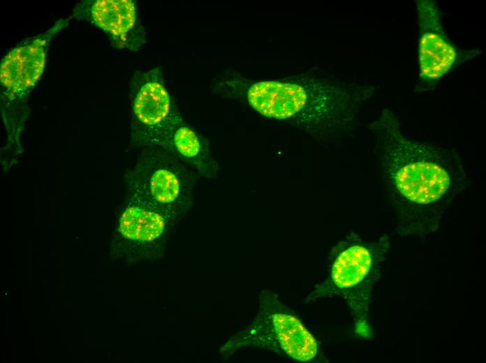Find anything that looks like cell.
I'll use <instances>...</instances> for the list:
<instances>
[{"mask_svg": "<svg viewBox=\"0 0 486 363\" xmlns=\"http://www.w3.org/2000/svg\"><path fill=\"white\" fill-rule=\"evenodd\" d=\"M369 129L376 140L386 195L396 213L397 232L423 236L435 231L447 209L469 186L461 154L454 148L408 138L390 108Z\"/></svg>", "mask_w": 486, "mask_h": 363, "instance_id": "cell-1", "label": "cell"}, {"mask_svg": "<svg viewBox=\"0 0 486 363\" xmlns=\"http://www.w3.org/2000/svg\"><path fill=\"white\" fill-rule=\"evenodd\" d=\"M225 85L260 114L327 136L351 131L376 91L372 85L310 74L258 81L238 76Z\"/></svg>", "mask_w": 486, "mask_h": 363, "instance_id": "cell-2", "label": "cell"}, {"mask_svg": "<svg viewBox=\"0 0 486 363\" xmlns=\"http://www.w3.org/2000/svg\"><path fill=\"white\" fill-rule=\"evenodd\" d=\"M390 244L388 237L367 242L351 234L332 248L325 280L315 287L307 302L337 295L343 298L353 316L355 332L369 339L371 329L369 306L371 291L380 276L381 263Z\"/></svg>", "mask_w": 486, "mask_h": 363, "instance_id": "cell-3", "label": "cell"}, {"mask_svg": "<svg viewBox=\"0 0 486 363\" xmlns=\"http://www.w3.org/2000/svg\"><path fill=\"white\" fill-rule=\"evenodd\" d=\"M148 148L129 177V191L166 213L190 192L193 180L170 152Z\"/></svg>", "mask_w": 486, "mask_h": 363, "instance_id": "cell-4", "label": "cell"}, {"mask_svg": "<svg viewBox=\"0 0 486 363\" xmlns=\"http://www.w3.org/2000/svg\"><path fill=\"white\" fill-rule=\"evenodd\" d=\"M243 339L300 362L318 354L314 336L272 292H267L258 320Z\"/></svg>", "mask_w": 486, "mask_h": 363, "instance_id": "cell-5", "label": "cell"}, {"mask_svg": "<svg viewBox=\"0 0 486 363\" xmlns=\"http://www.w3.org/2000/svg\"><path fill=\"white\" fill-rule=\"evenodd\" d=\"M133 142L152 147L177 110L161 68L136 72L130 83Z\"/></svg>", "mask_w": 486, "mask_h": 363, "instance_id": "cell-6", "label": "cell"}, {"mask_svg": "<svg viewBox=\"0 0 486 363\" xmlns=\"http://www.w3.org/2000/svg\"><path fill=\"white\" fill-rule=\"evenodd\" d=\"M416 10L419 80L423 84L432 86L456 65L480 52L478 50H460L450 41L443 26L442 13L434 1H417Z\"/></svg>", "mask_w": 486, "mask_h": 363, "instance_id": "cell-7", "label": "cell"}, {"mask_svg": "<svg viewBox=\"0 0 486 363\" xmlns=\"http://www.w3.org/2000/svg\"><path fill=\"white\" fill-rule=\"evenodd\" d=\"M68 24L56 22L48 30L10 50L1 61L0 82L3 110L22 105L42 75L53 36Z\"/></svg>", "mask_w": 486, "mask_h": 363, "instance_id": "cell-8", "label": "cell"}, {"mask_svg": "<svg viewBox=\"0 0 486 363\" xmlns=\"http://www.w3.org/2000/svg\"><path fill=\"white\" fill-rule=\"evenodd\" d=\"M73 15L99 27L118 48L138 50L145 42L144 28L133 1H84L77 4Z\"/></svg>", "mask_w": 486, "mask_h": 363, "instance_id": "cell-9", "label": "cell"}, {"mask_svg": "<svg viewBox=\"0 0 486 363\" xmlns=\"http://www.w3.org/2000/svg\"><path fill=\"white\" fill-rule=\"evenodd\" d=\"M152 147H161L199 172L214 165L207 142L184 121L178 110Z\"/></svg>", "mask_w": 486, "mask_h": 363, "instance_id": "cell-10", "label": "cell"}, {"mask_svg": "<svg viewBox=\"0 0 486 363\" xmlns=\"http://www.w3.org/2000/svg\"><path fill=\"white\" fill-rule=\"evenodd\" d=\"M131 195L119 218V231L128 240L152 242L161 237L165 230L166 213L140 197Z\"/></svg>", "mask_w": 486, "mask_h": 363, "instance_id": "cell-11", "label": "cell"}]
</instances>
